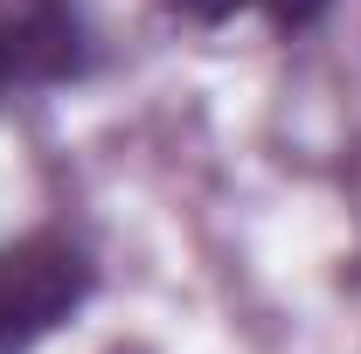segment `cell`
Listing matches in <instances>:
<instances>
[{"instance_id": "277c9868", "label": "cell", "mask_w": 361, "mask_h": 354, "mask_svg": "<svg viewBox=\"0 0 361 354\" xmlns=\"http://www.w3.org/2000/svg\"><path fill=\"white\" fill-rule=\"evenodd\" d=\"M180 7H188L195 21H229V14H236V7H250V0H180Z\"/></svg>"}, {"instance_id": "6da1fadb", "label": "cell", "mask_w": 361, "mask_h": 354, "mask_svg": "<svg viewBox=\"0 0 361 354\" xmlns=\"http://www.w3.org/2000/svg\"><path fill=\"white\" fill-rule=\"evenodd\" d=\"M90 299V264L63 236H28L0 250V354H28Z\"/></svg>"}, {"instance_id": "3957f363", "label": "cell", "mask_w": 361, "mask_h": 354, "mask_svg": "<svg viewBox=\"0 0 361 354\" xmlns=\"http://www.w3.org/2000/svg\"><path fill=\"white\" fill-rule=\"evenodd\" d=\"M264 7H271L278 28H306V21H319V14L334 7V0H264Z\"/></svg>"}, {"instance_id": "7a4b0ae2", "label": "cell", "mask_w": 361, "mask_h": 354, "mask_svg": "<svg viewBox=\"0 0 361 354\" xmlns=\"http://www.w3.org/2000/svg\"><path fill=\"white\" fill-rule=\"evenodd\" d=\"M77 63H84L77 0H0V77L7 84H56Z\"/></svg>"}]
</instances>
